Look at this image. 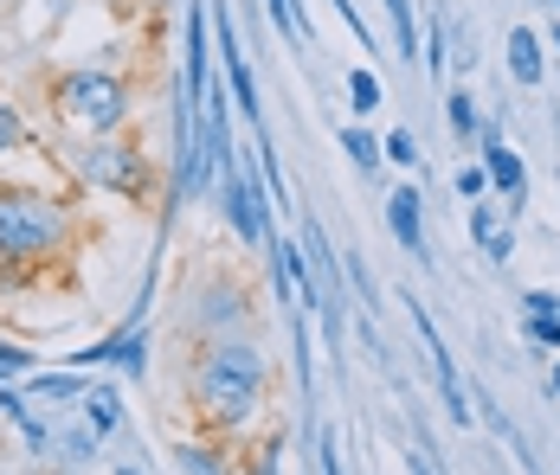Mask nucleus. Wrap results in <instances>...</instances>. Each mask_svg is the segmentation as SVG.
Masks as SVG:
<instances>
[{"instance_id":"nucleus-24","label":"nucleus","mask_w":560,"mask_h":475,"mask_svg":"<svg viewBox=\"0 0 560 475\" xmlns=\"http://www.w3.org/2000/svg\"><path fill=\"white\" fill-rule=\"evenodd\" d=\"M20 142H26V116H20V104L0 97V155H13Z\"/></svg>"},{"instance_id":"nucleus-26","label":"nucleus","mask_w":560,"mask_h":475,"mask_svg":"<svg viewBox=\"0 0 560 475\" xmlns=\"http://www.w3.org/2000/svg\"><path fill=\"white\" fill-rule=\"evenodd\" d=\"M316 456H323V475H348V470H341V443H336V430H329V424L316 430Z\"/></svg>"},{"instance_id":"nucleus-30","label":"nucleus","mask_w":560,"mask_h":475,"mask_svg":"<svg viewBox=\"0 0 560 475\" xmlns=\"http://www.w3.org/2000/svg\"><path fill=\"white\" fill-rule=\"evenodd\" d=\"M541 7H555V13H560V0H541Z\"/></svg>"},{"instance_id":"nucleus-27","label":"nucleus","mask_w":560,"mask_h":475,"mask_svg":"<svg viewBox=\"0 0 560 475\" xmlns=\"http://www.w3.org/2000/svg\"><path fill=\"white\" fill-rule=\"evenodd\" d=\"M406 475H445V470H439V456H432V443H425V437H419V443L406 450Z\"/></svg>"},{"instance_id":"nucleus-20","label":"nucleus","mask_w":560,"mask_h":475,"mask_svg":"<svg viewBox=\"0 0 560 475\" xmlns=\"http://www.w3.org/2000/svg\"><path fill=\"white\" fill-rule=\"evenodd\" d=\"M419 52H425V71H432V78H445V71H451V20H445V13H432V26H425V46H419Z\"/></svg>"},{"instance_id":"nucleus-14","label":"nucleus","mask_w":560,"mask_h":475,"mask_svg":"<svg viewBox=\"0 0 560 475\" xmlns=\"http://www.w3.org/2000/svg\"><path fill=\"white\" fill-rule=\"evenodd\" d=\"M84 392H91V372H78V367L26 372V379H20V399H26V405H78Z\"/></svg>"},{"instance_id":"nucleus-23","label":"nucleus","mask_w":560,"mask_h":475,"mask_svg":"<svg viewBox=\"0 0 560 475\" xmlns=\"http://www.w3.org/2000/svg\"><path fill=\"white\" fill-rule=\"evenodd\" d=\"M26 372H33V347L0 341V385H13V379H26Z\"/></svg>"},{"instance_id":"nucleus-16","label":"nucleus","mask_w":560,"mask_h":475,"mask_svg":"<svg viewBox=\"0 0 560 475\" xmlns=\"http://www.w3.org/2000/svg\"><path fill=\"white\" fill-rule=\"evenodd\" d=\"M445 129L464 142V149H477V129H483V116H477V97H470V91H451V97H445Z\"/></svg>"},{"instance_id":"nucleus-11","label":"nucleus","mask_w":560,"mask_h":475,"mask_svg":"<svg viewBox=\"0 0 560 475\" xmlns=\"http://www.w3.org/2000/svg\"><path fill=\"white\" fill-rule=\"evenodd\" d=\"M387 231L412 264H432V245H425V200H419L412 180H399V187L387 193Z\"/></svg>"},{"instance_id":"nucleus-25","label":"nucleus","mask_w":560,"mask_h":475,"mask_svg":"<svg viewBox=\"0 0 560 475\" xmlns=\"http://www.w3.org/2000/svg\"><path fill=\"white\" fill-rule=\"evenodd\" d=\"M451 187H457L464 200H483V193H490V174H483V161H464V167L451 174Z\"/></svg>"},{"instance_id":"nucleus-22","label":"nucleus","mask_w":560,"mask_h":475,"mask_svg":"<svg viewBox=\"0 0 560 475\" xmlns=\"http://www.w3.org/2000/svg\"><path fill=\"white\" fill-rule=\"evenodd\" d=\"M381 155H387L393 167H399V174H412V167L425 161V155H419V142H412V129H393L387 142H381Z\"/></svg>"},{"instance_id":"nucleus-8","label":"nucleus","mask_w":560,"mask_h":475,"mask_svg":"<svg viewBox=\"0 0 560 475\" xmlns=\"http://www.w3.org/2000/svg\"><path fill=\"white\" fill-rule=\"evenodd\" d=\"M303 258H310V270H316V296H323L316 321H323L329 347H341V309H348V296H341V258L329 251V238H323V225H316L310 212H303Z\"/></svg>"},{"instance_id":"nucleus-19","label":"nucleus","mask_w":560,"mask_h":475,"mask_svg":"<svg viewBox=\"0 0 560 475\" xmlns=\"http://www.w3.org/2000/svg\"><path fill=\"white\" fill-rule=\"evenodd\" d=\"M341 155L354 161V167H361V174H374V167H381V135H374V129H361V122H348V129H341Z\"/></svg>"},{"instance_id":"nucleus-17","label":"nucleus","mask_w":560,"mask_h":475,"mask_svg":"<svg viewBox=\"0 0 560 475\" xmlns=\"http://www.w3.org/2000/svg\"><path fill=\"white\" fill-rule=\"evenodd\" d=\"M348 104H354V116H374V109L387 104V91H381V71H374V64H348Z\"/></svg>"},{"instance_id":"nucleus-10","label":"nucleus","mask_w":560,"mask_h":475,"mask_svg":"<svg viewBox=\"0 0 560 475\" xmlns=\"http://www.w3.org/2000/svg\"><path fill=\"white\" fill-rule=\"evenodd\" d=\"M245 309H252V296H245L238 283H200V289H194V328H200L207 341L245 334Z\"/></svg>"},{"instance_id":"nucleus-12","label":"nucleus","mask_w":560,"mask_h":475,"mask_svg":"<svg viewBox=\"0 0 560 475\" xmlns=\"http://www.w3.org/2000/svg\"><path fill=\"white\" fill-rule=\"evenodd\" d=\"M515 321H522V341L535 354H560V289H528Z\"/></svg>"},{"instance_id":"nucleus-5","label":"nucleus","mask_w":560,"mask_h":475,"mask_svg":"<svg viewBox=\"0 0 560 475\" xmlns=\"http://www.w3.org/2000/svg\"><path fill=\"white\" fill-rule=\"evenodd\" d=\"M78 180H91L97 193H142L149 187V155L142 149H129V142H116V135H91L78 155Z\"/></svg>"},{"instance_id":"nucleus-4","label":"nucleus","mask_w":560,"mask_h":475,"mask_svg":"<svg viewBox=\"0 0 560 475\" xmlns=\"http://www.w3.org/2000/svg\"><path fill=\"white\" fill-rule=\"evenodd\" d=\"M65 245V206L52 193L13 187L0 193V258H46Z\"/></svg>"},{"instance_id":"nucleus-7","label":"nucleus","mask_w":560,"mask_h":475,"mask_svg":"<svg viewBox=\"0 0 560 475\" xmlns=\"http://www.w3.org/2000/svg\"><path fill=\"white\" fill-rule=\"evenodd\" d=\"M116 430H122V392H116L110 379H91V392L78 399V430L58 443L71 463H84V456H97L104 443H110Z\"/></svg>"},{"instance_id":"nucleus-15","label":"nucleus","mask_w":560,"mask_h":475,"mask_svg":"<svg viewBox=\"0 0 560 475\" xmlns=\"http://www.w3.org/2000/svg\"><path fill=\"white\" fill-rule=\"evenodd\" d=\"M387 20H393V58L412 64L419 46H425V33H419V7H412V0H387Z\"/></svg>"},{"instance_id":"nucleus-6","label":"nucleus","mask_w":560,"mask_h":475,"mask_svg":"<svg viewBox=\"0 0 560 475\" xmlns=\"http://www.w3.org/2000/svg\"><path fill=\"white\" fill-rule=\"evenodd\" d=\"M406 321H412V334H419V347H425V367H432V379H439V392H445V412L451 424L464 430V424H477V399H470V385H464V372H457V360H451L445 334H439V321L425 316L412 296H406Z\"/></svg>"},{"instance_id":"nucleus-29","label":"nucleus","mask_w":560,"mask_h":475,"mask_svg":"<svg viewBox=\"0 0 560 475\" xmlns=\"http://www.w3.org/2000/svg\"><path fill=\"white\" fill-rule=\"evenodd\" d=\"M116 475H149L142 463H116Z\"/></svg>"},{"instance_id":"nucleus-13","label":"nucleus","mask_w":560,"mask_h":475,"mask_svg":"<svg viewBox=\"0 0 560 475\" xmlns=\"http://www.w3.org/2000/svg\"><path fill=\"white\" fill-rule=\"evenodd\" d=\"M503 64H509V84H522V91H541V78H548V52H541V33H535V26H509Z\"/></svg>"},{"instance_id":"nucleus-1","label":"nucleus","mask_w":560,"mask_h":475,"mask_svg":"<svg viewBox=\"0 0 560 475\" xmlns=\"http://www.w3.org/2000/svg\"><path fill=\"white\" fill-rule=\"evenodd\" d=\"M194 399H200V418L213 430H245L265 412V354H258V341H245V334L213 341L200 354V367H194Z\"/></svg>"},{"instance_id":"nucleus-21","label":"nucleus","mask_w":560,"mask_h":475,"mask_svg":"<svg viewBox=\"0 0 560 475\" xmlns=\"http://www.w3.org/2000/svg\"><path fill=\"white\" fill-rule=\"evenodd\" d=\"M174 463H180V475H225L220 470V450H207V443H180V450H174Z\"/></svg>"},{"instance_id":"nucleus-18","label":"nucleus","mask_w":560,"mask_h":475,"mask_svg":"<svg viewBox=\"0 0 560 475\" xmlns=\"http://www.w3.org/2000/svg\"><path fill=\"white\" fill-rule=\"evenodd\" d=\"M265 7H271V20H278V33L290 39V46H296V52H303V46L316 39V26H310V7H303V0H265Z\"/></svg>"},{"instance_id":"nucleus-3","label":"nucleus","mask_w":560,"mask_h":475,"mask_svg":"<svg viewBox=\"0 0 560 475\" xmlns=\"http://www.w3.org/2000/svg\"><path fill=\"white\" fill-rule=\"evenodd\" d=\"M52 104L65 122H78L84 135H116L122 116H129V91L116 71H97V64H78L52 84Z\"/></svg>"},{"instance_id":"nucleus-9","label":"nucleus","mask_w":560,"mask_h":475,"mask_svg":"<svg viewBox=\"0 0 560 475\" xmlns=\"http://www.w3.org/2000/svg\"><path fill=\"white\" fill-rule=\"evenodd\" d=\"M477 161H483V174H490V193H497L509 206V218H515V212L528 206V161L509 149L503 129H497L490 116H483V129H477Z\"/></svg>"},{"instance_id":"nucleus-28","label":"nucleus","mask_w":560,"mask_h":475,"mask_svg":"<svg viewBox=\"0 0 560 475\" xmlns=\"http://www.w3.org/2000/svg\"><path fill=\"white\" fill-rule=\"evenodd\" d=\"M548 392H555V399H560V354H555V360H548Z\"/></svg>"},{"instance_id":"nucleus-2","label":"nucleus","mask_w":560,"mask_h":475,"mask_svg":"<svg viewBox=\"0 0 560 475\" xmlns=\"http://www.w3.org/2000/svg\"><path fill=\"white\" fill-rule=\"evenodd\" d=\"M220 206H225V225L238 231V245L271 251V238H278V200H271V187H265V167H258V155H245V149H238V155L225 161Z\"/></svg>"}]
</instances>
